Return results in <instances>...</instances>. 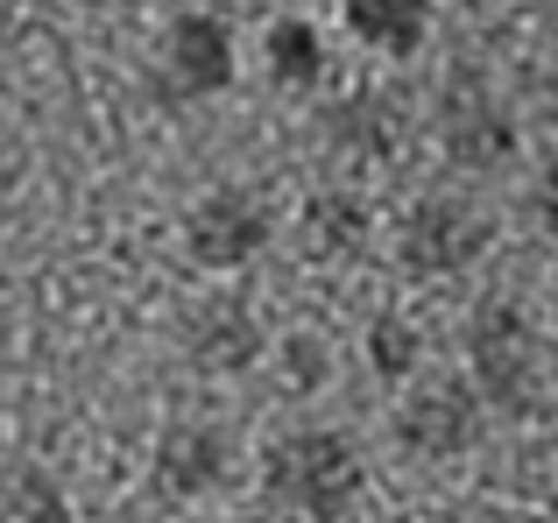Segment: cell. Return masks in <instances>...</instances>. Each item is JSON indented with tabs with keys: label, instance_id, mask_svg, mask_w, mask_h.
Instances as JSON below:
<instances>
[{
	"label": "cell",
	"instance_id": "cell-1",
	"mask_svg": "<svg viewBox=\"0 0 558 523\" xmlns=\"http://www.w3.org/2000/svg\"><path fill=\"white\" fill-rule=\"evenodd\" d=\"M361 488H368V460L332 425H304L262 446V496L298 523H347Z\"/></svg>",
	"mask_w": 558,
	"mask_h": 523
},
{
	"label": "cell",
	"instance_id": "cell-2",
	"mask_svg": "<svg viewBox=\"0 0 558 523\" xmlns=\"http://www.w3.org/2000/svg\"><path fill=\"white\" fill-rule=\"evenodd\" d=\"M495 248V220L474 198L452 192H424L417 206L396 220V262L410 283H438V276H466L481 255Z\"/></svg>",
	"mask_w": 558,
	"mask_h": 523
},
{
	"label": "cell",
	"instance_id": "cell-3",
	"mask_svg": "<svg viewBox=\"0 0 558 523\" xmlns=\"http://www.w3.org/2000/svg\"><path fill=\"white\" fill-rule=\"evenodd\" d=\"M466 382L481 389V403H502V411H531L537 403V340L523 304L509 297H481L466 318Z\"/></svg>",
	"mask_w": 558,
	"mask_h": 523
},
{
	"label": "cell",
	"instance_id": "cell-4",
	"mask_svg": "<svg viewBox=\"0 0 558 523\" xmlns=\"http://www.w3.org/2000/svg\"><path fill=\"white\" fill-rule=\"evenodd\" d=\"M481 425H488V411H481V389L466 382V375H424L417 389H410L403 403H396L389 431L396 446H403L410 460H466L481 446Z\"/></svg>",
	"mask_w": 558,
	"mask_h": 523
},
{
	"label": "cell",
	"instance_id": "cell-5",
	"mask_svg": "<svg viewBox=\"0 0 558 523\" xmlns=\"http://www.w3.org/2000/svg\"><path fill=\"white\" fill-rule=\"evenodd\" d=\"M276 241V212L262 206L255 192H241V184H213L205 198H191L184 212V255L198 262V269H247L262 248Z\"/></svg>",
	"mask_w": 558,
	"mask_h": 523
},
{
	"label": "cell",
	"instance_id": "cell-6",
	"mask_svg": "<svg viewBox=\"0 0 558 523\" xmlns=\"http://www.w3.org/2000/svg\"><path fill=\"white\" fill-rule=\"evenodd\" d=\"M241 78V50H233V28L219 14H178L156 42V93L163 99H213Z\"/></svg>",
	"mask_w": 558,
	"mask_h": 523
},
{
	"label": "cell",
	"instance_id": "cell-7",
	"mask_svg": "<svg viewBox=\"0 0 558 523\" xmlns=\"http://www.w3.org/2000/svg\"><path fill=\"white\" fill-rule=\"evenodd\" d=\"M233 431L219 417H184L156 439V460H149V488L163 502H205L233 482Z\"/></svg>",
	"mask_w": 558,
	"mask_h": 523
},
{
	"label": "cell",
	"instance_id": "cell-8",
	"mask_svg": "<svg viewBox=\"0 0 558 523\" xmlns=\"http://www.w3.org/2000/svg\"><path fill=\"white\" fill-rule=\"evenodd\" d=\"M438 149H446V163L474 170V178L502 170L517 156V121H509V107L481 78H452L438 93Z\"/></svg>",
	"mask_w": 558,
	"mask_h": 523
},
{
	"label": "cell",
	"instance_id": "cell-9",
	"mask_svg": "<svg viewBox=\"0 0 558 523\" xmlns=\"http://www.w3.org/2000/svg\"><path fill=\"white\" fill-rule=\"evenodd\" d=\"M178 346H184V361L198 375H247L262 361V346H269V332H262V318L247 312V304L213 297V304H198V312L184 318Z\"/></svg>",
	"mask_w": 558,
	"mask_h": 523
},
{
	"label": "cell",
	"instance_id": "cell-10",
	"mask_svg": "<svg viewBox=\"0 0 558 523\" xmlns=\"http://www.w3.org/2000/svg\"><path fill=\"white\" fill-rule=\"evenodd\" d=\"M262 71H269L276 93L304 99V93H318V85L332 78V50L304 14H283V22H269V36H262Z\"/></svg>",
	"mask_w": 558,
	"mask_h": 523
},
{
	"label": "cell",
	"instance_id": "cell-11",
	"mask_svg": "<svg viewBox=\"0 0 558 523\" xmlns=\"http://www.w3.org/2000/svg\"><path fill=\"white\" fill-rule=\"evenodd\" d=\"M318 142L340 149L347 163H381L396 149V107L381 93H354V99H332L318 113Z\"/></svg>",
	"mask_w": 558,
	"mask_h": 523
},
{
	"label": "cell",
	"instance_id": "cell-12",
	"mask_svg": "<svg viewBox=\"0 0 558 523\" xmlns=\"http://www.w3.org/2000/svg\"><path fill=\"white\" fill-rule=\"evenodd\" d=\"M368 227H375L368 198L347 192V184H326V192L304 198L298 234H304V248H312L318 262H340V255H361V248H368Z\"/></svg>",
	"mask_w": 558,
	"mask_h": 523
},
{
	"label": "cell",
	"instance_id": "cell-13",
	"mask_svg": "<svg viewBox=\"0 0 558 523\" xmlns=\"http://www.w3.org/2000/svg\"><path fill=\"white\" fill-rule=\"evenodd\" d=\"M340 14L354 28V42H368L381 57H417L424 36H432L438 0H340Z\"/></svg>",
	"mask_w": 558,
	"mask_h": 523
},
{
	"label": "cell",
	"instance_id": "cell-14",
	"mask_svg": "<svg viewBox=\"0 0 558 523\" xmlns=\"http://www.w3.org/2000/svg\"><path fill=\"white\" fill-rule=\"evenodd\" d=\"M0 523H71V496L50 467L14 460L0 467Z\"/></svg>",
	"mask_w": 558,
	"mask_h": 523
},
{
	"label": "cell",
	"instance_id": "cell-15",
	"mask_svg": "<svg viewBox=\"0 0 558 523\" xmlns=\"http://www.w3.org/2000/svg\"><path fill=\"white\" fill-rule=\"evenodd\" d=\"M368 368L381 382H403V375H417V326L396 312H381L368 326Z\"/></svg>",
	"mask_w": 558,
	"mask_h": 523
},
{
	"label": "cell",
	"instance_id": "cell-16",
	"mask_svg": "<svg viewBox=\"0 0 558 523\" xmlns=\"http://www.w3.org/2000/svg\"><path fill=\"white\" fill-rule=\"evenodd\" d=\"M531 220L545 227V234H558V156L537 170V184H531Z\"/></svg>",
	"mask_w": 558,
	"mask_h": 523
},
{
	"label": "cell",
	"instance_id": "cell-17",
	"mask_svg": "<svg viewBox=\"0 0 558 523\" xmlns=\"http://www.w3.org/2000/svg\"><path fill=\"white\" fill-rule=\"evenodd\" d=\"M219 523H262V516H219Z\"/></svg>",
	"mask_w": 558,
	"mask_h": 523
},
{
	"label": "cell",
	"instance_id": "cell-18",
	"mask_svg": "<svg viewBox=\"0 0 558 523\" xmlns=\"http://www.w3.org/2000/svg\"><path fill=\"white\" fill-rule=\"evenodd\" d=\"M537 523H558V510H545V516H537Z\"/></svg>",
	"mask_w": 558,
	"mask_h": 523
}]
</instances>
